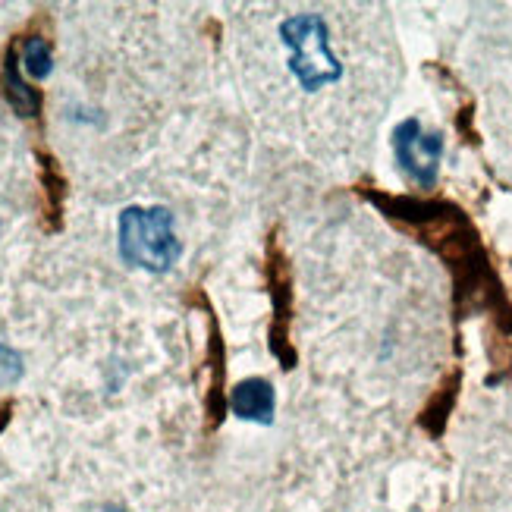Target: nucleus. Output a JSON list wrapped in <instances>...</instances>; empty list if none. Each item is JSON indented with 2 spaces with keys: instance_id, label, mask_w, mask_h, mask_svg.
I'll list each match as a JSON object with an SVG mask.
<instances>
[{
  "instance_id": "obj_7",
  "label": "nucleus",
  "mask_w": 512,
  "mask_h": 512,
  "mask_svg": "<svg viewBox=\"0 0 512 512\" xmlns=\"http://www.w3.org/2000/svg\"><path fill=\"white\" fill-rule=\"evenodd\" d=\"M19 63L26 66V73L35 76V79H48L51 70H54V60H51V44L44 38H29L22 44L19 51Z\"/></svg>"
},
{
  "instance_id": "obj_2",
  "label": "nucleus",
  "mask_w": 512,
  "mask_h": 512,
  "mask_svg": "<svg viewBox=\"0 0 512 512\" xmlns=\"http://www.w3.org/2000/svg\"><path fill=\"white\" fill-rule=\"evenodd\" d=\"M280 35L289 48V73L299 79L305 92H318V88L343 79V66L330 51L327 22L318 13L289 16L280 26Z\"/></svg>"
},
{
  "instance_id": "obj_9",
  "label": "nucleus",
  "mask_w": 512,
  "mask_h": 512,
  "mask_svg": "<svg viewBox=\"0 0 512 512\" xmlns=\"http://www.w3.org/2000/svg\"><path fill=\"white\" fill-rule=\"evenodd\" d=\"M101 512H123V509H120V506H104Z\"/></svg>"
},
{
  "instance_id": "obj_8",
  "label": "nucleus",
  "mask_w": 512,
  "mask_h": 512,
  "mask_svg": "<svg viewBox=\"0 0 512 512\" xmlns=\"http://www.w3.org/2000/svg\"><path fill=\"white\" fill-rule=\"evenodd\" d=\"M22 377V359L19 352H13L10 346L0 343V387H10Z\"/></svg>"
},
{
  "instance_id": "obj_3",
  "label": "nucleus",
  "mask_w": 512,
  "mask_h": 512,
  "mask_svg": "<svg viewBox=\"0 0 512 512\" xmlns=\"http://www.w3.org/2000/svg\"><path fill=\"white\" fill-rule=\"evenodd\" d=\"M393 151H396L399 167H403L415 183L434 186L437 164L443 154V136H437V132L428 136V132H421L418 120H406L393 132Z\"/></svg>"
},
{
  "instance_id": "obj_1",
  "label": "nucleus",
  "mask_w": 512,
  "mask_h": 512,
  "mask_svg": "<svg viewBox=\"0 0 512 512\" xmlns=\"http://www.w3.org/2000/svg\"><path fill=\"white\" fill-rule=\"evenodd\" d=\"M120 255L126 264L164 274L183 255L167 208H126L120 214Z\"/></svg>"
},
{
  "instance_id": "obj_6",
  "label": "nucleus",
  "mask_w": 512,
  "mask_h": 512,
  "mask_svg": "<svg viewBox=\"0 0 512 512\" xmlns=\"http://www.w3.org/2000/svg\"><path fill=\"white\" fill-rule=\"evenodd\" d=\"M4 95L10 101V107L16 110L19 117H38L41 110V95L35 88H29L19 76V54L16 48L7 51V60H4Z\"/></svg>"
},
{
  "instance_id": "obj_4",
  "label": "nucleus",
  "mask_w": 512,
  "mask_h": 512,
  "mask_svg": "<svg viewBox=\"0 0 512 512\" xmlns=\"http://www.w3.org/2000/svg\"><path fill=\"white\" fill-rule=\"evenodd\" d=\"M267 293L274 299V333H271V349L280 359L283 368H293L296 365V349L293 343L286 340V327H289V311H293V280H289V271H286V258L283 252L277 249V242H271V252H267Z\"/></svg>"
},
{
  "instance_id": "obj_5",
  "label": "nucleus",
  "mask_w": 512,
  "mask_h": 512,
  "mask_svg": "<svg viewBox=\"0 0 512 512\" xmlns=\"http://www.w3.org/2000/svg\"><path fill=\"white\" fill-rule=\"evenodd\" d=\"M230 409L242 421H258V425H267V421L274 418V387L267 384L264 377H249V381L233 387Z\"/></svg>"
}]
</instances>
